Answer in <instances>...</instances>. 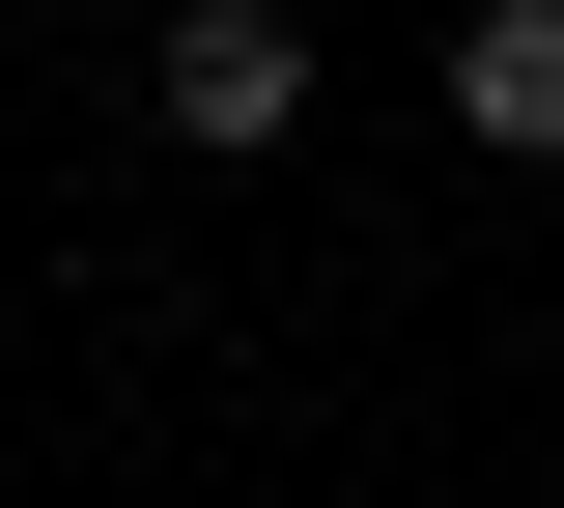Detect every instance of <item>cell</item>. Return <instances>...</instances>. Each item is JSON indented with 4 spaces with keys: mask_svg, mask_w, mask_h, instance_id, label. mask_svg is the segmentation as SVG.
Returning <instances> with one entry per match:
<instances>
[{
    "mask_svg": "<svg viewBox=\"0 0 564 508\" xmlns=\"http://www.w3.org/2000/svg\"><path fill=\"white\" fill-rule=\"evenodd\" d=\"M141 114H170V170H282L311 142V29H282V0H170Z\"/></svg>",
    "mask_w": 564,
    "mask_h": 508,
    "instance_id": "cell-1",
    "label": "cell"
},
{
    "mask_svg": "<svg viewBox=\"0 0 564 508\" xmlns=\"http://www.w3.org/2000/svg\"><path fill=\"white\" fill-rule=\"evenodd\" d=\"M452 142H480V170H564V0H480V29H452Z\"/></svg>",
    "mask_w": 564,
    "mask_h": 508,
    "instance_id": "cell-2",
    "label": "cell"
}]
</instances>
